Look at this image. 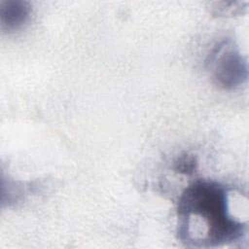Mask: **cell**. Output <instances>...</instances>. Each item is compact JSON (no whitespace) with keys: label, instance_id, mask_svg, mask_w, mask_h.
Here are the masks:
<instances>
[{"label":"cell","instance_id":"cell-3","mask_svg":"<svg viewBox=\"0 0 249 249\" xmlns=\"http://www.w3.org/2000/svg\"><path fill=\"white\" fill-rule=\"evenodd\" d=\"M31 5L26 1L8 0L0 3L1 29L13 32L21 28L29 19Z\"/></svg>","mask_w":249,"mask_h":249},{"label":"cell","instance_id":"cell-2","mask_svg":"<svg viewBox=\"0 0 249 249\" xmlns=\"http://www.w3.org/2000/svg\"><path fill=\"white\" fill-rule=\"evenodd\" d=\"M206 69L212 83L223 89H234L248 77V64L239 48L231 39L217 43L206 59Z\"/></svg>","mask_w":249,"mask_h":249},{"label":"cell","instance_id":"cell-1","mask_svg":"<svg viewBox=\"0 0 249 249\" xmlns=\"http://www.w3.org/2000/svg\"><path fill=\"white\" fill-rule=\"evenodd\" d=\"M227 189L214 181L198 180L181 195L178 237L189 247L209 248L242 237L246 225L230 213Z\"/></svg>","mask_w":249,"mask_h":249},{"label":"cell","instance_id":"cell-4","mask_svg":"<svg viewBox=\"0 0 249 249\" xmlns=\"http://www.w3.org/2000/svg\"><path fill=\"white\" fill-rule=\"evenodd\" d=\"M196 160L194 156L189 154H184L176 160L174 163V169L179 172L186 175H190L194 173V171L196 168Z\"/></svg>","mask_w":249,"mask_h":249}]
</instances>
